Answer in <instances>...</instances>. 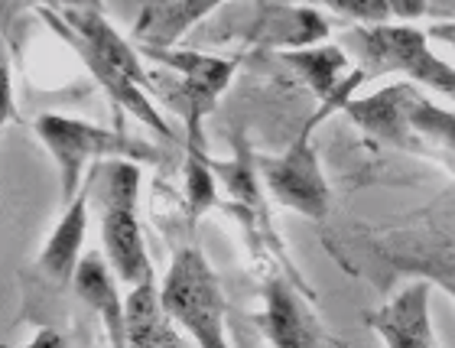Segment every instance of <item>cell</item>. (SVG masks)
Returning a JSON list of instances; mask_svg holds the SVG:
<instances>
[{"instance_id":"15","label":"cell","mask_w":455,"mask_h":348,"mask_svg":"<svg viewBox=\"0 0 455 348\" xmlns=\"http://www.w3.org/2000/svg\"><path fill=\"white\" fill-rule=\"evenodd\" d=\"M247 36L276 49L315 46L329 36V23L313 7H260L247 27Z\"/></svg>"},{"instance_id":"16","label":"cell","mask_w":455,"mask_h":348,"mask_svg":"<svg viewBox=\"0 0 455 348\" xmlns=\"http://www.w3.org/2000/svg\"><path fill=\"white\" fill-rule=\"evenodd\" d=\"M182 332L170 320L163 306V296L156 283H137L127 296V345L150 348V345H180Z\"/></svg>"},{"instance_id":"20","label":"cell","mask_w":455,"mask_h":348,"mask_svg":"<svg viewBox=\"0 0 455 348\" xmlns=\"http://www.w3.org/2000/svg\"><path fill=\"white\" fill-rule=\"evenodd\" d=\"M427 33H429V39H439L443 46H449L455 53V20H436Z\"/></svg>"},{"instance_id":"4","label":"cell","mask_w":455,"mask_h":348,"mask_svg":"<svg viewBox=\"0 0 455 348\" xmlns=\"http://www.w3.org/2000/svg\"><path fill=\"white\" fill-rule=\"evenodd\" d=\"M101 182V245L121 283L153 280V261L143 245L137 222V192H140V163L137 160H105L98 170Z\"/></svg>"},{"instance_id":"5","label":"cell","mask_w":455,"mask_h":348,"mask_svg":"<svg viewBox=\"0 0 455 348\" xmlns=\"http://www.w3.org/2000/svg\"><path fill=\"white\" fill-rule=\"evenodd\" d=\"M163 306L170 312V320L186 329L196 345L205 348H225V293L221 283L212 271L209 257L199 247L186 245L176 251L170 271L163 277L160 287Z\"/></svg>"},{"instance_id":"17","label":"cell","mask_w":455,"mask_h":348,"mask_svg":"<svg viewBox=\"0 0 455 348\" xmlns=\"http://www.w3.org/2000/svg\"><path fill=\"white\" fill-rule=\"evenodd\" d=\"M280 59L303 76V82L313 88L315 98L332 94L335 88L345 82V76L351 72L348 49L345 46L339 49V46H323V43H315V46H303V49H283Z\"/></svg>"},{"instance_id":"14","label":"cell","mask_w":455,"mask_h":348,"mask_svg":"<svg viewBox=\"0 0 455 348\" xmlns=\"http://www.w3.org/2000/svg\"><path fill=\"white\" fill-rule=\"evenodd\" d=\"M186 160H182V192H186V218L189 228L205 212L219 206V176L212 166V153L205 147L202 114H186Z\"/></svg>"},{"instance_id":"6","label":"cell","mask_w":455,"mask_h":348,"mask_svg":"<svg viewBox=\"0 0 455 348\" xmlns=\"http://www.w3.org/2000/svg\"><path fill=\"white\" fill-rule=\"evenodd\" d=\"M147 56L153 62L166 66L170 72H176L172 101L182 108V117L186 114H202L205 117L221 98V92L228 88L231 76H235V62L209 56V53H196V49H147Z\"/></svg>"},{"instance_id":"10","label":"cell","mask_w":455,"mask_h":348,"mask_svg":"<svg viewBox=\"0 0 455 348\" xmlns=\"http://www.w3.org/2000/svg\"><path fill=\"white\" fill-rule=\"evenodd\" d=\"M410 85L413 82L403 78V82H394L387 88H378L368 98H351L345 104V114L371 137H378L390 147H400V150H413V134H410L407 121Z\"/></svg>"},{"instance_id":"24","label":"cell","mask_w":455,"mask_h":348,"mask_svg":"<svg viewBox=\"0 0 455 348\" xmlns=\"http://www.w3.org/2000/svg\"><path fill=\"white\" fill-rule=\"evenodd\" d=\"M46 4H52V0H46Z\"/></svg>"},{"instance_id":"13","label":"cell","mask_w":455,"mask_h":348,"mask_svg":"<svg viewBox=\"0 0 455 348\" xmlns=\"http://www.w3.org/2000/svg\"><path fill=\"white\" fill-rule=\"evenodd\" d=\"M267 339L274 345H313L319 342L315 320L303 310V303L296 296L293 283L270 273L264 283V316H260Z\"/></svg>"},{"instance_id":"22","label":"cell","mask_w":455,"mask_h":348,"mask_svg":"<svg viewBox=\"0 0 455 348\" xmlns=\"http://www.w3.org/2000/svg\"><path fill=\"white\" fill-rule=\"evenodd\" d=\"M62 10H105V0H52Z\"/></svg>"},{"instance_id":"9","label":"cell","mask_w":455,"mask_h":348,"mask_svg":"<svg viewBox=\"0 0 455 348\" xmlns=\"http://www.w3.org/2000/svg\"><path fill=\"white\" fill-rule=\"evenodd\" d=\"M62 39L76 49L78 56L85 59L88 72L95 76V82L105 88L108 98H111L117 108H124L127 114H133L137 121H143L150 131L160 134L163 141H172L170 124H166V117H163L160 111H156V104H153V98H150V88H143L137 78L127 76V72H124V69H117L114 62H108L101 53H95L92 46H85L82 39H76V36H62Z\"/></svg>"},{"instance_id":"21","label":"cell","mask_w":455,"mask_h":348,"mask_svg":"<svg viewBox=\"0 0 455 348\" xmlns=\"http://www.w3.org/2000/svg\"><path fill=\"white\" fill-rule=\"evenodd\" d=\"M62 345H66V339L56 329H43L27 342V348H62Z\"/></svg>"},{"instance_id":"8","label":"cell","mask_w":455,"mask_h":348,"mask_svg":"<svg viewBox=\"0 0 455 348\" xmlns=\"http://www.w3.org/2000/svg\"><path fill=\"white\" fill-rule=\"evenodd\" d=\"M117 280L121 277L114 273L111 261L101 257L98 251H92V255L78 261L72 290L98 320L105 322L111 345H127V300L117 290Z\"/></svg>"},{"instance_id":"7","label":"cell","mask_w":455,"mask_h":348,"mask_svg":"<svg viewBox=\"0 0 455 348\" xmlns=\"http://www.w3.org/2000/svg\"><path fill=\"white\" fill-rule=\"evenodd\" d=\"M429 300H433V280H413L384 303L378 312H371L368 322L387 345L397 348H433L436 332L429 322Z\"/></svg>"},{"instance_id":"19","label":"cell","mask_w":455,"mask_h":348,"mask_svg":"<svg viewBox=\"0 0 455 348\" xmlns=\"http://www.w3.org/2000/svg\"><path fill=\"white\" fill-rule=\"evenodd\" d=\"M387 4H390V13L397 20H403V23L427 17V10H429L427 0H387Z\"/></svg>"},{"instance_id":"18","label":"cell","mask_w":455,"mask_h":348,"mask_svg":"<svg viewBox=\"0 0 455 348\" xmlns=\"http://www.w3.org/2000/svg\"><path fill=\"white\" fill-rule=\"evenodd\" d=\"M329 10L341 13V17H351L364 23V27H374V23H390V4L387 0H319Z\"/></svg>"},{"instance_id":"1","label":"cell","mask_w":455,"mask_h":348,"mask_svg":"<svg viewBox=\"0 0 455 348\" xmlns=\"http://www.w3.org/2000/svg\"><path fill=\"white\" fill-rule=\"evenodd\" d=\"M368 72L364 69H351L345 82L335 88L332 94L319 98V108L313 111V117L299 127L290 147L276 157H257V170L264 179L267 192L280 202L290 212H299V215L313 218V222H323L329 215V206H332V192H329V182H325V173L319 166V153L313 147V134L323 127L335 111H345V104L355 98V88L364 85Z\"/></svg>"},{"instance_id":"12","label":"cell","mask_w":455,"mask_h":348,"mask_svg":"<svg viewBox=\"0 0 455 348\" xmlns=\"http://www.w3.org/2000/svg\"><path fill=\"white\" fill-rule=\"evenodd\" d=\"M88 231V189H82L72 202H66V212L46 238V245L39 251L36 267L43 277L52 283H72L76 280L78 261H82V245H85Z\"/></svg>"},{"instance_id":"11","label":"cell","mask_w":455,"mask_h":348,"mask_svg":"<svg viewBox=\"0 0 455 348\" xmlns=\"http://www.w3.org/2000/svg\"><path fill=\"white\" fill-rule=\"evenodd\" d=\"M221 4L225 0H147L133 23V36L147 49H170Z\"/></svg>"},{"instance_id":"2","label":"cell","mask_w":455,"mask_h":348,"mask_svg":"<svg viewBox=\"0 0 455 348\" xmlns=\"http://www.w3.org/2000/svg\"><path fill=\"white\" fill-rule=\"evenodd\" d=\"M341 46L358 59L368 78L397 72V76L455 101V66L433 53L429 33L423 29L410 27V23H374V27L358 23L341 36Z\"/></svg>"},{"instance_id":"23","label":"cell","mask_w":455,"mask_h":348,"mask_svg":"<svg viewBox=\"0 0 455 348\" xmlns=\"http://www.w3.org/2000/svg\"><path fill=\"white\" fill-rule=\"evenodd\" d=\"M436 283H439V287H443V290H446L449 296L455 300V280H446V277H436Z\"/></svg>"},{"instance_id":"3","label":"cell","mask_w":455,"mask_h":348,"mask_svg":"<svg viewBox=\"0 0 455 348\" xmlns=\"http://www.w3.org/2000/svg\"><path fill=\"white\" fill-rule=\"evenodd\" d=\"M39 143L46 147L59 170V189H62V202L82 192V176L92 163L105 160H137V163H153L156 150L147 141L127 137L121 131H105L98 124L78 121V117H66V114H39L33 124Z\"/></svg>"}]
</instances>
